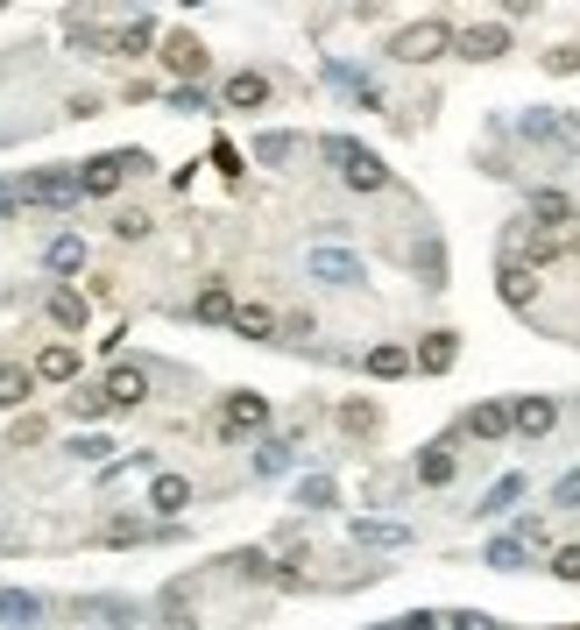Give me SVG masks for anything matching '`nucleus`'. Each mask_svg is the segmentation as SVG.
I'll return each instance as SVG.
<instances>
[{
  "label": "nucleus",
  "mask_w": 580,
  "mask_h": 630,
  "mask_svg": "<svg viewBox=\"0 0 580 630\" xmlns=\"http://www.w3.org/2000/svg\"><path fill=\"white\" fill-rule=\"evenodd\" d=\"M71 461H79V468H107V453H113V439H100V432H79V439H71Z\"/></svg>",
  "instance_id": "4c0bfd02"
},
{
  "label": "nucleus",
  "mask_w": 580,
  "mask_h": 630,
  "mask_svg": "<svg viewBox=\"0 0 580 630\" xmlns=\"http://www.w3.org/2000/svg\"><path fill=\"white\" fill-rule=\"evenodd\" d=\"M333 503H340L333 474H304V482H298V510H333Z\"/></svg>",
  "instance_id": "c9c22d12"
},
{
  "label": "nucleus",
  "mask_w": 580,
  "mask_h": 630,
  "mask_svg": "<svg viewBox=\"0 0 580 630\" xmlns=\"http://www.w3.org/2000/svg\"><path fill=\"white\" fill-rule=\"evenodd\" d=\"M460 57H474V64H496V57H510V22H468L453 36Z\"/></svg>",
  "instance_id": "0eeeda50"
},
{
  "label": "nucleus",
  "mask_w": 580,
  "mask_h": 630,
  "mask_svg": "<svg viewBox=\"0 0 580 630\" xmlns=\"http://www.w3.org/2000/svg\"><path fill=\"white\" fill-rule=\"evenodd\" d=\"M212 163H220L227 178H241V149H234V142H212Z\"/></svg>",
  "instance_id": "3c124183"
},
{
  "label": "nucleus",
  "mask_w": 580,
  "mask_h": 630,
  "mask_svg": "<svg viewBox=\"0 0 580 630\" xmlns=\"http://www.w3.org/2000/svg\"><path fill=\"white\" fill-rule=\"evenodd\" d=\"M142 510H157V518H178V510H191V474H149V503Z\"/></svg>",
  "instance_id": "ddd939ff"
},
{
  "label": "nucleus",
  "mask_w": 580,
  "mask_h": 630,
  "mask_svg": "<svg viewBox=\"0 0 580 630\" xmlns=\"http://www.w3.org/2000/svg\"><path fill=\"white\" fill-rule=\"evenodd\" d=\"M319 157L340 170V184H347V192H390V184H397V178H390V163H382L369 142L340 136V128H333V136H319Z\"/></svg>",
  "instance_id": "f257e3e1"
},
{
  "label": "nucleus",
  "mask_w": 580,
  "mask_h": 630,
  "mask_svg": "<svg viewBox=\"0 0 580 630\" xmlns=\"http://www.w3.org/2000/svg\"><path fill=\"white\" fill-rule=\"evenodd\" d=\"M29 397H36V369H22V361H0V404L22 411Z\"/></svg>",
  "instance_id": "2f4dec72"
},
{
  "label": "nucleus",
  "mask_w": 580,
  "mask_h": 630,
  "mask_svg": "<svg viewBox=\"0 0 580 630\" xmlns=\"http://www.w3.org/2000/svg\"><path fill=\"white\" fill-rule=\"evenodd\" d=\"M0 623L8 630H36L43 623V596H29V588H0Z\"/></svg>",
  "instance_id": "b1692460"
},
{
  "label": "nucleus",
  "mask_w": 580,
  "mask_h": 630,
  "mask_svg": "<svg viewBox=\"0 0 580 630\" xmlns=\"http://www.w3.org/2000/svg\"><path fill=\"white\" fill-rule=\"evenodd\" d=\"M227 567H234L241 581H277V567H269L262 552H234V560H227Z\"/></svg>",
  "instance_id": "a19ab883"
},
{
  "label": "nucleus",
  "mask_w": 580,
  "mask_h": 630,
  "mask_svg": "<svg viewBox=\"0 0 580 630\" xmlns=\"http://www.w3.org/2000/svg\"><path fill=\"white\" fill-rule=\"evenodd\" d=\"M304 277L326 283V291H361V283H369V262H361L354 248H340V241H312L304 248Z\"/></svg>",
  "instance_id": "f03ea898"
},
{
  "label": "nucleus",
  "mask_w": 580,
  "mask_h": 630,
  "mask_svg": "<svg viewBox=\"0 0 580 630\" xmlns=\"http://www.w3.org/2000/svg\"><path fill=\"white\" fill-rule=\"evenodd\" d=\"M86 184L79 170H29L22 178V206H50V213H64V206H79Z\"/></svg>",
  "instance_id": "423d86ee"
},
{
  "label": "nucleus",
  "mask_w": 580,
  "mask_h": 630,
  "mask_svg": "<svg viewBox=\"0 0 580 630\" xmlns=\"http://www.w3.org/2000/svg\"><path fill=\"white\" fill-rule=\"evenodd\" d=\"M43 270H50V277H79V270H86V241H79V234H57V241L43 248Z\"/></svg>",
  "instance_id": "cd10ccee"
},
{
  "label": "nucleus",
  "mask_w": 580,
  "mask_h": 630,
  "mask_svg": "<svg viewBox=\"0 0 580 630\" xmlns=\"http://www.w3.org/2000/svg\"><path fill=\"white\" fill-rule=\"evenodd\" d=\"M502 304H517V312H531V298H538V270L531 262H517V256H502Z\"/></svg>",
  "instance_id": "f3484780"
},
{
  "label": "nucleus",
  "mask_w": 580,
  "mask_h": 630,
  "mask_svg": "<svg viewBox=\"0 0 580 630\" xmlns=\"http://www.w3.org/2000/svg\"><path fill=\"white\" fill-rule=\"evenodd\" d=\"M14 447H43V418H14Z\"/></svg>",
  "instance_id": "8fccbe9b"
},
{
  "label": "nucleus",
  "mask_w": 580,
  "mask_h": 630,
  "mask_svg": "<svg viewBox=\"0 0 580 630\" xmlns=\"http://www.w3.org/2000/svg\"><path fill=\"white\" fill-rule=\"evenodd\" d=\"M546 71H559V79H573V71H580V43H559V50H546Z\"/></svg>",
  "instance_id": "c03bdc74"
},
{
  "label": "nucleus",
  "mask_w": 580,
  "mask_h": 630,
  "mask_svg": "<svg viewBox=\"0 0 580 630\" xmlns=\"http://www.w3.org/2000/svg\"><path fill=\"white\" fill-rule=\"evenodd\" d=\"M149 539H178V524H149V518H113L100 531V546H149Z\"/></svg>",
  "instance_id": "aec40b11"
},
{
  "label": "nucleus",
  "mask_w": 580,
  "mask_h": 630,
  "mask_svg": "<svg viewBox=\"0 0 580 630\" xmlns=\"http://www.w3.org/2000/svg\"><path fill=\"white\" fill-rule=\"evenodd\" d=\"M397 630H447L439 609H411V617H397Z\"/></svg>",
  "instance_id": "09e8293b"
},
{
  "label": "nucleus",
  "mask_w": 580,
  "mask_h": 630,
  "mask_svg": "<svg viewBox=\"0 0 580 630\" xmlns=\"http://www.w3.org/2000/svg\"><path fill=\"white\" fill-rule=\"evenodd\" d=\"M460 432H474V439H502V432H510V404H502V397L474 404L468 418H460Z\"/></svg>",
  "instance_id": "bb28decb"
},
{
  "label": "nucleus",
  "mask_w": 580,
  "mask_h": 630,
  "mask_svg": "<svg viewBox=\"0 0 580 630\" xmlns=\"http://www.w3.org/2000/svg\"><path fill=\"white\" fill-rule=\"evenodd\" d=\"M361 369H369L376 383H397V376L418 369V354H411V348H369V354H361Z\"/></svg>",
  "instance_id": "a878e982"
},
{
  "label": "nucleus",
  "mask_w": 580,
  "mask_h": 630,
  "mask_svg": "<svg viewBox=\"0 0 580 630\" xmlns=\"http://www.w3.org/2000/svg\"><path fill=\"white\" fill-rule=\"evenodd\" d=\"M79 617L107 623V630H134V623H142V602H128V596H86Z\"/></svg>",
  "instance_id": "4468645a"
},
{
  "label": "nucleus",
  "mask_w": 580,
  "mask_h": 630,
  "mask_svg": "<svg viewBox=\"0 0 580 630\" xmlns=\"http://www.w3.org/2000/svg\"><path fill=\"white\" fill-rule=\"evenodd\" d=\"M481 567H496V574H524V567H531V546L510 539V531H496V539L481 546Z\"/></svg>",
  "instance_id": "412c9836"
},
{
  "label": "nucleus",
  "mask_w": 580,
  "mask_h": 630,
  "mask_svg": "<svg viewBox=\"0 0 580 630\" xmlns=\"http://www.w3.org/2000/svg\"><path fill=\"white\" fill-rule=\"evenodd\" d=\"M100 390H107V404H113V411H134V404L149 397V369H142V361H113Z\"/></svg>",
  "instance_id": "6e6552de"
},
{
  "label": "nucleus",
  "mask_w": 580,
  "mask_h": 630,
  "mask_svg": "<svg viewBox=\"0 0 580 630\" xmlns=\"http://www.w3.org/2000/svg\"><path fill=\"white\" fill-rule=\"evenodd\" d=\"M170 107H178V113H212V100L199 86H178V92H170Z\"/></svg>",
  "instance_id": "49530a36"
},
{
  "label": "nucleus",
  "mask_w": 580,
  "mask_h": 630,
  "mask_svg": "<svg viewBox=\"0 0 580 630\" xmlns=\"http://www.w3.org/2000/svg\"><path fill=\"white\" fill-rule=\"evenodd\" d=\"M142 170H149L142 149H107V157L79 163V184H86V199H107V192H121L128 178H142Z\"/></svg>",
  "instance_id": "20e7f679"
},
{
  "label": "nucleus",
  "mask_w": 580,
  "mask_h": 630,
  "mask_svg": "<svg viewBox=\"0 0 580 630\" xmlns=\"http://www.w3.org/2000/svg\"><path fill=\"white\" fill-rule=\"evenodd\" d=\"M460 361V333H424V348H418V369L424 376H447Z\"/></svg>",
  "instance_id": "7c9ffc66"
},
{
  "label": "nucleus",
  "mask_w": 580,
  "mask_h": 630,
  "mask_svg": "<svg viewBox=\"0 0 580 630\" xmlns=\"http://www.w3.org/2000/svg\"><path fill=\"white\" fill-rule=\"evenodd\" d=\"M212 432H220V439H256V432H269V397L262 390H234L220 404V418H212Z\"/></svg>",
  "instance_id": "39448f33"
},
{
  "label": "nucleus",
  "mask_w": 580,
  "mask_h": 630,
  "mask_svg": "<svg viewBox=\"0 0 580 630\" xmlns=\"http://www.w3.org/2000/svg\"><path fill=\"white\" fill-rule=\"evenodd\" d=\"M234 333H241V340H277L283 319L269 312V304H241V312H234Z\"/></svg>",
  "instance_id": "473e14b6"
},
{
  "label": "nucleus",
  "mask_w": 580,
  "mask_h": 630,
  "mask_svg": "<svg viewBox=\"0 0 580 630\" xmlns=\"http://www.w3.org/2000/svg\"><path fill=\"white\" fill-rule=\"evenodd\" d=\"M234 291H227V283H206L199 298H191V319H199V327H234Z\"/></svg>",
  "instance_id": "6ab92c4d"
},
{
  "label": "nucleus",
  "mask_w": 580,
  "mask_h": 630,
  "mask_svg": "<svg viewBox=\"0 0 580 630\" xmlns=\"http://www.w3.org/2000/svg\"><path fill=\"white\" fill-rule=\"evenodd\" d=\"M256 474H262V482L290 474V439H262V447H256Z\"/></svg>",
  "instance_id": "e433bc0d"
},
{
  "label": "nucleus",
  "mask_w": 580,
  "mask_h": 630,
  "mask_svg": "<svg viewBox=\"0 0 580 630\" xmlns=\"http://www.w3.org/2000/svg\"><path fill=\"white\" fill-rule=\"evenodd\" d=\"M290 157H298V136H283V128H269V136H256V163H262V170H283Z\"/></svg>",
  "instance_id": "f704fd0d"
},
{
  "label": "nucleus",
  "mask_w": 580,
  "mask_h": 630,
  "mask_svg": "<svg viewBox=\"0 0 580 630\" xmlns=\"http://www.w3.org/2000/svg\"><path fill=\"white\" fill-rule=\"evenodd\" d=\"M447 630H510L502 617H489V609H453L447 617Z\"/></svg>",
  "instance_id": "ea45409f"
},
{
  "label": "nucleus",
  "mask_w": 580,
  "mask_h": 630,
  "mask_svg": "<svg viewBox=\"0 0 580 630\" xmlns=\"http://www.w3.org/2000/svg\"><path fill=\"white\" fill-rule=\"evenodd\" d=\"M510 539H524V546H546V518H517Z\"/></svg>",
  "instance_id": "603ef678"
},
{
  "label": "nucleus",
  "mask_w": 580,
  "mask_h": 630,
  "mask_svg": "<svg viewBox=\"0 0 580 630\" xmlns=\"http://www.w3.org/2000/svg\"><path fill=\"white\" fill-rule=\"evenodd\" d=\"M36 383H79V348H71V340H50V348L36 354Z\"/></svg>",
  "instance_id": "a211bd4d"
},
{
  "label": "nucleus",
  "mask_w": 580,
  "mask_h": 630,
  "mask_svg": "<svg viewBox=\"0 0 580 630\" xmlns=\"http://www.w3.org/2000/svg\"><path fill=\"white\" fill-rule=\"evenodd\" d=\"M22 213V178H0V220Z\"/></svg>",
  "instance_id": "de8ad7c7"
},
{
  "label": "nucleus",
  "mask_w": 580,
  "mask_h": 630,
  "mask_svg": "<svg viewBox=\"0 0 580 630\" xmlns=\"http://www.w3.org/2000/svg\"><path fill=\"white\" fill-rule=\"evenodd\" d=\"M347 539L369 546V552H403V546H411V524H397V518H354V524H347Z\"/></svg>",
  "instance_id": "9d476101"
},
{
  "label": "nucleus",
  "mask_w": 580,
  "mask_h": 630,
  "mask_svg": "<svg viewBox=\"0 0 580 630\" xmlns=\"http://www.w3.org/2000/svg\"><path fill=\"white\" fill-rule=\"evenodd\" d=\"M453 22H439V14H424V22H403L397 36H390V57L397 64H432V57H447L453 50Z\"/></svg>",
  "instance_id": "7ed1b4c3"
},
{
  "label": "nucleus",
  "mask_w": 580,
  "mask_h": 630,
  "mask_svg": "<svg viewBox=\"0 0 580 630\" xmlns=\"http://www.w3.org/2000/svg\"><path fill=\"white\" fill-rule=\"evenodd\" d=\"M340 426L354 432V439H369V432H376V411H369V404H347V411H340Z\"/></svg>",
  "instance_id": "a18cd8bd"
},
{
  "label": "nucleus",
  "mask_w": 580,
  "mask_h": 630,
  "mask_svg": "<svg viewBox=\"0 0 580 630\" xmlns=\"http://www.w3.org/2000/svg\"><path fill=\"white\" fill-rule=\"evenodd\" d=\"M376 630H397V623H376Z\"/></svg>",
  "instance_id": "5fc2aeb1"
},
{
  "label": "nucleus",
  "mask_w": 580,
  "mask_h": 630,
  "mask_svg": "<svg viewBox=\"0 0 580 630\" xmlns=\"http://www.w3.org/2000/svg\"><path fill=\"white\" fill-rule=\"evenodd\" d=\"M524 136L531 142H559V149H580V121H573V113H524Z\"/></svg>",
  "instance_id": "2eb2a0df"
},
{
  "label": "nucleus",
  "mask_w": 580,
  "mask_h": 630,
  "mask_svg": "<svg viewBox=\"0 0 580 630\" xmlns=\"http://www.w3.org/2000/svg\"><path fill=\"white\" fill-rule=\"evenodd\" d=\"M531 220H538V227H552V234H567V227H580L573 199H567V192H552V184H546V192H531Z\"/></svg>",
  "instance_id": "5701e85b"
},
{
  "label": "nucleus",
  "mask_w": 580,
  "mask_h": 630,
  "mask_svg": "<svg viewBox=\"0 0 580 630\" xmlns=\"http://www.w3.org/2000/svg\"><path fill=\"white\" fill-rule=\"evenodd\" d=\"M531 482H524V474H502V482H489V496H481V503H474V518H502V510H510L517 503V496H524Z\"/></svg>",
  "instance_id": "72a5a7b5"
},
{
  "label": "nucleus",
  "mask_w": 580,
  "mask_h": 630,
  "mask_svg": "<svg viewBox=\"0 0 580 630\" xmlns=\"http://www.w3.org/2000/svg\"><path fill=\"white\" fill-rule=\"evenodd\" d=\"M157 617L170 630H199V617H191V581H170L163 596H157Z\"/></svg>",
  "instance_id": "c85d7f7f"
},
{
  "label": "nucleus",
  "mask_w": 580,
  "mask_h": 630,
  "mask_svg": "<svg viewBox=\"0 0 580 630\" xmlns=\"http://www.w3.org/2000/svg\"><path fill=\"white\" fill-rule=\"evenodd\" d=\"M163 64L178 71V79H206V64H212V57H206V43H199L191 29H178V36H163Z\"/></svg>",
  "instance_id": "f8f14e48"
},
{
  "label": "nucleus",
  "mask_w": 580,
  "mask_h": 630,
  "mask_svg": "<svg viewBox=\"0 0 580 630\" xmlns=\"http://www.w3.org/2000/svg\"><path fill=\"white\" fill-rule=\"evenodd\" d=\"M107 390H71V418H107Z\"/></svg>",
  "instance_id": "79ce46f5"
},
{
  "label": "nucleus",
  "mask_w": 580,
  "mask_h": 630,
  "mask_svg": "<svg viewBox=\"0 0 580 630\" xmlns=\"http://www.w3.org/2000/svg\"><path fill=\"white\" fill-rule=\"evenodd\" d=\"M0 546H8V531H0Z\"/></svg>",
  "instance_id": "6e6d98bb"
},
{
  "label": "nucleus",
  "mask_w": 580,
  "mask_h": 630,
  "mask_svg": "<svg viewBox=\"0 0 580 630\" xmlns=\"http://www.w3.org/2000/svg\"><path fill=\"white\" fill-rule=\"evenodd\" d=\"M546 567H552V581H567V588H580V546H559V552H552V560H546Z\"/></svg>",
  "instance_id": "58836bf2"
},
{
  "label": "nucleus",
  "mask_w": 580,
  "mask_h": 630,
  "mask_svg": "<svg viewBox=\"0 0 580 630\" xmlns=\"http://www.w3.org/2000/svg\"><path fill=\"white\" fill-rule=\"evenodd\" d=\"M453 468H460V461H453V439H432V447H418V482H424V489H447Z\"/></svg>",
  "instance_id": "4be33fe9"
},
{
  "label": "nucleus",
  "mask_w": 580,
  "mask_h": 630,
  "mask_svg": "<svg viewBox=\"0 0 580 630\" xmlns=\"http://www.w3.org/2000/svg\"><path fill=\"white\" fill-rule=\"evenodd\" d=\"M113 234H121V241H142L149 220H142V213H121V220H113Z\"/></svg>",
  "instance_id": "864d4df0"
},
{
  "label": "nucleus",
  "mask_w": 580,
  "mask_h": 630,
  "mask_svg": "<svg viewBox=\"0 0 580 630\" xmlns=\"http://www.w3.org/2000/svg\"><path fill=\"white\" fill-rule=\"evenodd\" d=\"M559 426V404L552 397H510V432L517 439H546Z\"/></svg>",
  "instance_id": "1a4fd4ad"
},
{
  "label": "nucleus",
  "mask_w": 580,
  "mask_h": 630,
  "mask_svg": "<svg viewBox=\"0 0 580 630\" xmlns=\"http://www.w3.org/2000/svg\"><path fill=\"white\" fill-rule=\"evenodd\" d=\"M149 43H157V22H149V14H134V22H121V29L107 36V50H113V57H142Z\"/></svg>",
  "instance_id": "c756f323"
},
{
  "label": "nucleus",
  "mask_w": 580,
  "mask_h": 630,
  "mask_svg": "<svg viewBox=\"0 0 580 630\" xmlns=\"http://www.w3.org/2000/svg\"><path fill=\"white\" fill-rule=\"evenodd\" d=\"M552 510H580V468H567L552 482Z\"/></svg>",
  "instance_id": "37998d69"
},
{
  "label": "nucleus",
  "mask_w": 580,
  "mask_h": 630,
  "mask_svg": "<svg viewBox=\"0 0 580 630\" xmlns=\"http://www.w3.org/2000/svg\"><path fill=\"white\" fill-rule=\"evenodd\" d=\"M220 107H227V113H256V107H269V79H262V71H227Z\"/></svg>",
  "instance_id": "9b49d317"
},
{
  "label": "nucleus",
  "mask_w": 580,
  "mask_h": 630,
  "mask_svg": "<svg viewBox=\"0 0 580 630\" xmlns=\"http://www.w3.org/2000/svg\"><path fill=\"white\" fill-rule=\"evenodd\" d=\"M326 86H340L347 100H361L369 113H382V92H376V79H361L354 64H340V57H326Z\"/></svg>",
  "instance_id": "dca6fc26"
},
{
  "label": "nucleus",
  "mask_w": 580,
  "mask_h": 630,
  "mask_svg": "<svg viewBox=\"0 0 580 630\" xmlns=\"http://www.w3.org/2000/svg\"><path fill=\"white\" fill-rule=\"evenodd\" d=\"M50 319H57L64 333H86V319H92L86 291H71V283H57V291H50Z\"/></svg>",
  "instance_id": "393cba45"
}]
</instances>
